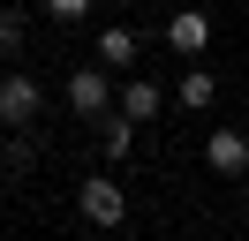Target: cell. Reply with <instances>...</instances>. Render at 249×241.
<instances>
[{
    "label": "cell",
    "mask_w": 249,
    "mask_h": 241,
    "mask_svg": "<svg viewBox=\"0 0 249 241\" xmlns=\"http://www.w3.org/2000/svg\"><path fill=\"white\" fill-rule=\"evenodd\" d=\"M68 105H76V120H106L113 105H121V83H113V68H68Z\"/></svg>",
    "instance_id": "1"
},
{
    "label": "cell",
    "mask_w": 249,
    "mask_h": 241,
    "mask_svg": "<svg viewBox=\"0 0 249 241\" xmlns=\"http://www.w3.org/2000/svg\"><path fill=\"white\" fill-rule=\"evenodd\" d=\"M38 113H46V83L31 68H8L0 75V128H38Z\"/></svg>",
    "instance_id": "2"
},
{
    "label": "cell",
    "mask_w": 249,
    "mask_h": 241,
    "mask_svg": "<svg viewBox=\"0 0 249 241\" xmlns=\"http://www.w3.org/2000/svg\"><path fill=\"white\" fill-rule=\"evenodd\" d=\"M76 211H83V226L113 234V226L128 219V196H121V181H113V173H91V181L76 189Z\"/></svg>",
    "instance_id": "3"
},
{
    "label": "cell",
    "mask_w": 249,
    "mask_h": 241,
    "mask_svg": "<svg viewBox=\"0 0 249 241\" xmlns=\"http://www.w3.org/2000/svg\"><path fill=\"white\" fill-rule=\"evenodd\" d=\"M204 166H212L219 181H249V136L242 128H212L204 136Z\"/></svg>",
    "instance_id": "4"
},
{
    "label": "cell",
    "mask_w": 249,
    "mask_h": 241,
    "mask_svg": "<svg viewBox=\"0 0 249 241\" xmlns=\"http://www.w3.org/2000/svg\"><path fill=\"white\" fill-rule=\"evenodd\" d=\"M166 45L181 60H204V45H212V8H174L166 15Z\"/></svg>",
    "instance_id": "5"
},
{
    "label": "cell",
    "mask_w": 249,
    "mask_h": 241,
    "mask_svg": "<svg viewBox=\"0 0 249 241\" xmlns=\"http://www.w3.org/2000/svg\"><path fill=\"white\" fill-rule=\"evenodd\" d=\"M121 113L136 120V128H151V120L166 113V90H159L151 75H128V83H121Z\"/></svg>",
    "instance_id": "6"
},
{
    "label": "cell",
    "mask_w": 249,
    "mask_h": 241,
    "mask_svg": "<svg viewBox=\"0 0 249 241\" xmlns=\"http://www.w3.org/2000/svg\"><path fill=\"white\" fill-rule=\"evenodd\" d=\"M136 60H143V38L128 23H106V30H98V68H136Z\"/></svg>",
    "instance_id": "7"
},
{
    "label": "cell",
    "mask_w": 249,
    "mask_h": 241,
    "mask_svg": "<svg viewBox=\"0 0 249 241\" xmlns=\"http://www.w3.org/2000/svg\"><path fill=\"white\" fill-rule=\"evenodd\" d=\"M212 98H219V75L189 60V68H181V83H174V105H189V113H212Z\"/></svg>",
    "instance_id": "8"
},
{
    "label": "cell",
    "mask_w": 249,
    "mask_h": 241,
    "mask_svg": "<svg viewBox=\"0 0 249 241\" xmlns=\"http://www.w3.org/2000/svg\"><path fill=\"white\" fill-rule=\"evenodd\" d=\"M91 128H98V151H106V158H128V151H136V120H128L121 105H113L106 120H91Z\"/></svg>",
    "instance_id": "9"
},
{
    "label": "cell",
    "mask_w": 249,
    "mask_h": 241,
    "mask_svg": "<svg viewBox=\"0 0 249 241\" xmlns=\"http://www.w3.org/2000/svg\"><path fill=\"white\" fill-rule=\"evenodd\" d=\"M31 45V8H0V60H23Z\"/></svg>",
    "instance_id": "10"
},
{
    "label": "cell",
    "mask_w": 249,
    "mask_h": 241,
    "mask_svg": "<svg viewBox=\"0 0 249 241\" xmlns=\"http://www.w3.org/2000/svg\"><path fill=\"white\" fill-rule=\"evenodd\" d=\"M38 151H46V143H38L31 128H8V143H0V158H8V173H31V166H38Z\"/></svg>",
    "instance_id": "11"
},
{
    "label": "cell",
    "mask_w": 249,
    "mask_h": 241,
    "mask_svg": "<svg viewBox=\"0 0 249 241\" xmlns=\"http://www.w3.org/2000/svg\"><path fill=\"white\" fill-rule=\"evenodd\" d=\"M38 8H46L53 23H83V15H91V0H38Z\"/></svg>",
    "instance_id": "12"
}]
</instances>
